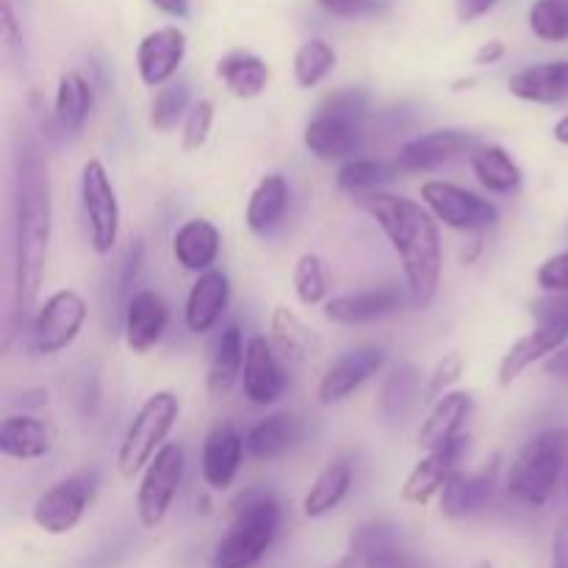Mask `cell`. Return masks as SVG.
<instances>
[{
	"instance_id": "1",
	"label": "cell",
	"mask_w": 568,
	"mask_h": 568,
	"mask_svg": "<svg viewBox=\"0 0 568 568\" xmlns=\"http://www.w3.org/2000/svg\"><path fill=\"white\" fill-rule=\"evenodd\" d=\"M11 275L14 311L28 316L37 311L53 239V181L42 144L28 131L17 133L11 155Z\"/></svg>"
},
{
	"instance_id": "2",
	"label": "cell",
	"mask_w": 568,
	"mask_h": 568,
	"mask_svg": "<svg viewBox=\"0 0 568 568\" xmlns=\"http://www.w3.org/2000/svg\"><path fill=\"white\" fill-rule=\"evenodd\" d=\"M403 264L405 292L414 308H427L442 286L444 253L438 220L414 197L392 192H375L358 200Z\"/></svg>"
},
{
	"instance_id": "3",
	"label": "cell",
	"mask_w": 568,
	"mask_h": 568,
	"mask_svg": "<svg viewBox=\"0 0 568 568\" xmlns=\"http://www.w3.org/2000/svg\"><path fill=\"white\" fill-rule=\"evenodd\" d=\"M281 503L264 488L242 494L233 505V519L225 536L216 541L211 568H253L264 560L281 532Z\"/></svg>"
},
{
	"instance_id": "4",
	"label": "cell",
	"mask_w": 568,
	"mask_h": 568,
	"mask_svg": "<svg viewBox=\"0 0 568 568\" xmlns=\"http://www.w3.org/2000/svg\"><path fill=\"white\" fill-rule=\"evenodd\" d=\"M366 111H369V94L364 89L347 87L325 94L314 116L305 122V150L325 164L355 159L364 144Z\"/></svg>"
},
{
	"instance_id": "5",
	"label": "cell",
	"mask_w": 568,
	"mask_h": 568,
	"mask_svg": "<svg viewBox=\"0 0 568 568\" xmlns=\"http://www.w3.org/2000/svg\"><path fill=\"white\" fill-rule=\"evenodd\" d=\"M568 469V427L536 433L510 460L505 491L527 508H547Z\"/></svg>"
},
{
	"instance_id": "6",
	"label": "cell",
	"mask_w": 568,
	"mask_h": 568,
	"mask_svg": "<svg viewBox=\"0 0 568 568\" xmlns=\"http://www.w3.org/2000/svg\"><path fill=\"white\" fill-rule=\"evenodd\" d=\"M530 314L536 320V327L516 344H510V349L499 361L497 383L503 388L514 386L532 364L549 361L568 342V294H547V297L536 300L530 305Z\"/></svg>"
},
{
	"instance_id": "7",
	"label": "cell",
	"mask_w": 568,
	"mask_h": 568,
	"mask_svg": "<svg viewBox=\"0 0 568 568\" xmlns=\"http://www.w3.org/2000/svg\"><path fill=\"white\" fill-rule=\"evenodd\" d=\"M178 419H181V399L170 388L153 392L139 405L116 449V469L125 480L144 471V466L170 444L166 438L175 430Z\"/></svg>"
},
{
	"instance_id": "8",
	"label": "cell",
	"mask_w": 568,
	"mask_h": 568,
	"mask_svg": "<svg viewBox=\"0 0 568 568\" xmlns=\"http://www.w3.org/2000/svg\"><path fill=\"white\" fill-rule=\"evenodd\" d=\"M87 316L89 305L83 294L75 288H59L33 311L31 327H28V349L39 358L64 353L81 336Z\"/></svg>"
},
{
	"instance_id": "9",
	"label": "cell",
	"mask_w": 568,
	"mask_h": 568,
	"mask_svg": "<svg viewBox=\"0 0 568 568\" xmlns=\"http://www.w3.org/2000/svg\"><path fill=\"white\" fill-rule=\"evenodd\" d=\"M81 209L92 250L98 255H111L120 242L122 211L114 181L100 159L83 161L81 166Z\"/></svg>"
},
{
	"instance_id": "10",
	"label": "cell",
	"mask_w": 568,
	"mask_h": 568,
	"mask_svg": "<svg viewBox=\"0 0 568 568\" xmlns=\"http://www.w3.org/2000/svg\"><path fill=\"white\" fill-rule=\"evenodd\" d=\"M183 471H186V449L178 442H170L142 471L136 488V516L144 530H155L164 525L181 491Z\"/></svg>"
},
{
	"instance_id": "11",
	"label": "cell",
	"mask_w": 568,
	"mask_h": 568,
	"mask_svg": "<svg viewBox=\"0 0 568 568\" xmlns=\"http://www.w3.org/2000/svg\"><path fill=\"white\" fill-rule=\"evenodd\" d=\"M94 491H98V471L94 469L75 471V475L53 483L33 503V525L48 532V536H67L83 521L94 499Z\"/></svg>"
},
{
	"instance_id": "12",
	"label": "cell",
	"mask_w": 568,
	"mask_h": 568,
	"mask_svg": "<svg viewBox=\"0 0 568 568\" xmlns=\"http://www.w3.org/2000/svg\"><path fill=\"white\" fill-rule=\"evenodd\" d=\"M419 197L425 209L453 231H488L499 222V209L491 200L471 192V189L458 186V183L430 178V181L422 183Z\"/></svg>"
},
{
	"instance_id": "13",
	"label": "cell",
	"mask_w": 568,
	"mask_h": 568,
	"mask_svg": "<svg viewBox=\"0 0 568 568\" xmlns=\"http://www.w3.org/2000/svg\"><path fill=\"white\" fill-rule=\"evenodd\" d=\"M471 449L469 433H464L460 438L449 442L447 447L433 449L425 453V458L408 471L403 488H399V499L405 505H416V508H425L433 497H442L444 486L453 480L458 471H464V460Z\"/></svg>"
},
{
	"instance_id": "14",
	"label": "cell",
	"mask_w": 568,
	"mask_h": 568,
	"mask_svg": "<svg viewBox=\"0 0 568 568\" xmlns=\"http://www.w3.org/2000/svg\"><path fill=\"white\" fill-rule=\"evenodd\" d=\"M386 349L377 347V344H364V347L347 349L342 358L333 361L327 366L325 375L320 377V386H316V399L325 408L333 405H342L353 397L355 392L366 386L372 377L381 375L386 369Z\"/></svg>"
},
{
	"instance_id": "15",
	"label": "cell",
	"mask_w": 568,
	"mask_h": 568,
	"mask_svg": "<svg viewBox=\"0 0 568 568\" xmlns=\"http://www.w3.org/2000/svg\"><path fill=\"white\" fill-rule=\"evenodd\" d=\"M288 388L286 366H283L281 353L270 336H255L247 338V358H244L242 372V394L250 405L255 408H270V405L281 403L283 394Z\"/></svg>"
},
{
	"instance_id": "16",
	"label": "cell",
	"mask_w": 568,
	"mask_h": 568,
	"mask_svg": "<svg viewBox=\"0 0 568 568\" xmlns=\"http://www.w3.org/2000/svg\"><path fill=\"white\" fill-rule=\"evenodd\" d=\"M477 136L460 128H436L405 142L397 153L399 172H436L449 161L469 155L477 148Z\"/></svg>"
},
{
	"instance_id": "17",
	"label": "cell",
	"mask_w": 568,
	"mask_h": 568,
	"mask_svg": "<svg viewBox=\"0 0 568 568\" xmlns=\"http://www.w3.org/2000/svg\"><path fill=\"white\" fill-rule=\"evenodd\" d=\"M410 303L408 292L399 286H377L364 288V292H349L331 297L325 303V320L342 327H358L381 322L386 316L399 314Z\"/></svg>"
},
{
	"instance_id": "18",
	"label": "cell",
	"mask_w": 568,
	"mask_h": 568,
	"mask_svg": "<svg viewBox=\"0 0 568 568\" xmlns=\"http://www.w3.org/2000/svg\"><path fill=\"white\" fill-rule=\"evenodd\" d=\"M189 39L178 26H161L144 33L136 48V70L144 87L161 89L175 81L186 59Z\"/></svg>"
},
{
	"instance_id": "19",
	"label": "cell",
	"mask_w": 568,
	"mask_h": 568,
	"mask_svg": "<svg viewBox=\"0 0 568 568\" xmlns=\"http://www.w3.org/2000/svg\"><path fill=\"white\" fill-rule=\"evenodd\" d=\"M120 327L125 347L133 355H148L150 349L159 347L170 327V305L153 288H139L122 311Z\"/></svg>"
},
{
	"instance_id": "20",
	"label": "cell",
	"mask_w": 568,
	"mask_h": 568,
	"mask_svg": "<svg viewBox=\"0 0 568 568\" xmlns=\"http://www.w3.org/2000/svg\"><path fill=\"white\" fill-rule=\"evenodd\" d=\"M244 455H247V444L236 425L220 422L211 427L203 442V453H200V475L205 486L214 491H227L242 471Z\"/></svg>"
},
{
	"instance_id": "21",
	"label": "cell",
	"mask_w": 568,
	"mask_h": 568,
	"mask_svg": "<svg viewBox=\"0 0 568 568\" xmlns=\"http://www.w3.org/2000/svg\"><path fill=\"white\" fill-rule=\"evenodd\" d=\"M227 305H231V277L220 270L197 275L183 305V325L192 336H205L220 325Z\"/></svg>"
},
{
	"instance_id": "22",
	"label": "cell",
	"mask_w": 568,
	"mask_h": 568,
	"mask_svg": "<svg viewBox=\"0 0 568 568\" xmlns=\"http://www.w3.org/2000/svg\"><path fill=\"white\" fill-rule=\"evenodd\" d=\"M497 460L477 471H458V475L444 486L442 497H438V510H442V516L458 521L486 508L494 497V488H497Z\"/></svg>"
},
{
	"instance_id": "23",
	"label": "cell",
	"mask_w": 568,
	"mask_h": 568,
	"mask_svg": "<svg viewBox=\"0 0 568 568\" xmlns=\"http://www.w3.org/2000/svg\"><path fill=\"white\" fill-rule=\"evenodd\" d=\"M220 253L222 233L205 216H192L172 236V258L178 261L181 270L194 272V275H205V272L214 270V264L220 261Z\"/></svg>"
},
{
	"instance_id": "24",
	"label": "cell",
	"mask_w": 568,
	"mask_h": 568,
	"mask_svg": "<svg viewBox=\"0 0 568 568\" xmlns=\"http://www.w3.org/2000/svg\"><path fill=\"white\" fill-rule=\"evenodd\" d=\"M475 414V397L469 392H449L442 399H436L427 414V419L419 427V449L433 453V449L447 447L449 442L464 436L466 422Z\"/></svg>"
},
{
	"instance_id": "25",
	"label": "cell",
	"mask_w": 568,
	"mask_h": 568,
	"mask_svg": "<svg viewBox=\"0 0 568 568\" xmlns=\"http://www.w3.org/2000/svg\"><path fill=\"white\" fill-rule=\"evenodd\" d=\"M55 433L44 419L31 414L6 416L0 425V455L9 460H42L53 453Z\"/></svg>"
},
{
	"instance_id": "26",
	"label": "cell",
	"mask_w": 568,
	"mask_h": 568,
	"mask_svg": "<svg viewBox=\"0 0 568 568\" xmlns=\"http://www.w3.org/2000/svg\"><path fill=\"white\" fill-rule=\"evenodd\" d=\"M508 92L521 103L558 105L568 100V61H541L508 78Z\"/></svg>"
},
{
	"instance_id": "27",
	"label": "cell",
	"mask_w": 568,
	"mask_h": 568,
	"mask_svg": "<svg viewBox=\"0 0 568 568\" xmlns=\"http://www.w3.org/2000/svg\"><path fill=\"white\" fill-rule=\"evenodd\" d=\"M422 394H427V386L422 383V369L410 361L397 364L386 377H383L381 388H377V416H381L386 425H399L405 422V416L414 410V405L419 403Z\"/></svg>"
},
{
	"instance_id": "28",
	"label": "cell",
	"mask_w": 568,
	"mask_h": 568,
	"mask_svg": "<svg viewBox=\"0 0 568 568\" xmlns=\"http://www.w3.org/2000/svg\"><path fill=\"white\" fill-rule=\"evenodd\" d=\"M303 438V425L288 410H277L266 419L255 422L247 433H244V444H247V455L253 460H281L283 455L292 453Z\"/></svg>"
},
{
	"instance_id": "29",
	"label": "cell",
	"mask_w": 568,
	"mask_h": 568,
	"mask_svg": "<svg viewBox=\"0 0 568 568\" xmlns=\"http://www.w3.org/2000/svg\"><path fill=\"white\" fill-rule=\"evenodd\" d=\"M288 197H292V189H288V181L281 172L264 175L250 192L247 209H244V225L255 236H270L286 216Z\"/></svg>"
},
{
	"instance_id": "30",
	"label": "cell",
	"mask_w": 568,
	"mask_h": 568,
	"mask_svg": "<svg viewBox=\"0 0 568 568\" xmlns=\"http://www.w3.org/2000/svg\"><path fill=\"white\" fill-rule=\"evenodd\" d=\"M469 166L477 183L491 194H514L525 183L519 161L497 142H480L469 153Z\"/></svg>"
},
{
	"instance_id": "31",
	"label": "cell",
	"mask_w": 568,
	"mask_h": 568,
	"mask_svg": "<svg viewBox=\"0 0 568 568\" xmlns=\"http://www.w3.org/2000/svg\"><path fill=\"white\" fill-rule=\"evenodd\" d=\"M349 488H353V464L344 455L327 460L303 497L305 519H325L349 497Z\"/></svg>"
},
{
	"instance_id": "32",
	"label": "cell",
	"mask_w": 568,
	"mask_h": 568,
	"mask_svg": "<svg viewBox=\"0 0 568 568\" xmlns=\"http://www.w3.org/2000/svg\"><path fill=\"white\" fill-rule=\"evenodd\" d=\"M270 342L288 364H305L322 353V338L292 308L277 305L270 316Z\"/></svg>"
},
{
	"instance_id": "33",
	"label": "cell",
	"mask_w": 568,
	"mask_h": 568,
	"mask_svg": "<svg viewBox=\"0 0 568 568\" xmlns=\"http://www.w3.org/2000/svg\"><path fill=\"white\" fill-rule=\"evenodd\" d=\"M94 109V89L89 83L87 75L70 70L61 72L59 83H55L53 94V116L55 125L61 128L70 136H78V133L87 128L89 116H92Z\"/></svg>"
},
{
	"instance_id": "34",
	"label": "cell",
	"mask_w": 568,
	"mask_h": 568,
	"mask_svg": "<svg viewBox=\"0 0 568 568\" xmlns=\"http://www.w3.org/2000/svg\"><path fill=\"white\" fill-rule=\"evenodd\" d=\"M216 78L225 83L233 98L255 100L270 87L272 70L261 55L250 53V50H231L216 61Z\"/></svg>"
},
{
	"instance_id": "35",
	"label": "cell",
	"mask_w": 568,
	"mask_h": 568,
	"mask_svg": "<svg viewBox=\"0 0 568 568\" xmlns=\"http://www.w3.org/2000/svg\"><path fill=\"white\" fill-rule=\"evenodd\" d=\"M244 358H247V342H244L242 327H222L214 355H211L209 375H205V386H209L211 397H225L233 388V383L242 381Z\"/></svg>"
},
{
	"instance_id": "36",
	"label": "cell",
	"mask_w": 568,
	"mask_h": 568,
	"mask_svg": "<svg viewBox=\"0 0 568 568\" xmlns=\"http://www.w3.org/2000/svg\"><path fill=\"white\" fill-rule=\"evenodd\" d=\"M397 164L383 159H349L338 166L336 186L349 197H366V194L383 192L388 181L397 175Z\"/></svg>"
},
{
	"instance_id": "37",
	"label": "cell",
	"mask_w": 568,
	"mask_h": 568,
	"mask_svg": "<svg viewBox=\"0 0 568 568\" xmlns=\"http://www.w3.org/2000/svg\"><path fill=\"white\" fill-rule=\"evenodd\" d=\"M336 50H333L331 42L325 39L314 37L305 39L297 50H294V61H292V72H294V83L300 89H314L336 70Z\"/></svg>"
},
{
	"instance_id": "38",
	"label": "cell",
	"mask_w": 568,
	"mask_h": 568,
	"mask_svg": "<svg viewBox=\"0 0 568 568\" xmlns=\"http://www.w3.org/2000/svg\"><path fill=\"white\" fill-rule=\"evenodd\" d=\"M292 283L294 294H297V300L305 308L327 303V294H331V272H327L325 258L316 253L300 255L292 272Z\"/></svg>"
},
{
	"instance_id": "39",
	"label": "cell",
	"mask_w": 568,
	"mask_h": 568,
	"mask_svg": "<svg viewBox=\"0 0 568 568\" xmlns=\"http://www.w3.org/2000/svg\"><path fill=\"white\" fill-rule=\"evenodd\" d=\"M189 109H192V92H189V83L172 81L166 87L155 89L153 100H150V128L159 133L172 131L178 128V122L186 120Z\"/></svg>"
},
{
	"instance_id": "40",
	"label": "cell",
	"mask_w": 568,
	"mask_h": 568,
	"mask_svg": "<svg viewBox=\"0 0 568 568\" xmlns=\"http://www.w3.org/2000/svg\"><path fill=\"white\" fill-rule=\"evenodd\" d=\"M527 22L541 42H568V0H536L530 6Z\"/></svg>"
},
{
	"instance_id": "41",
	"label": "cell",
	"mask_w": 568,
	"mask_h": 568,
	"mask_svg": "<svg viewBox=\"0 0 568 568\" xmlns=\"http://www.w3.org/2000/svg\"><path fill=\"white\" fill-rule=\"evenodd\" d=\"M214 116H216V109L211 100H197V103H192V109H189L186 120H183V128H181V148L183 153H197V150L205 148V142H209L211 136V128H214Z\"/></svg>"
},
{
	"instance_id": "42",
	"label": "cell",
	"mask_w": 568,
	"mask_h": 568,
	"mask_svg": "<svg viewBox=\"0 0 568 568\" xmlns=\"http://www.w3.org/2000/svg\"><path fill=\"white\" fill-rule=\"evenodd\" d=\"M142 261H144V244L142 239H133L128 244V250L122 253L120 261V270H116V281H114V308H116V322L122 320V311H125L128 300L133 297V283H136L139 270H142Z\"/></svg>"
},
{
	"instance_id": "43",
	"label": "cell",
	"mask_w": 568,
	"mask_h": 568,
	"mask_svg": "<svg viewBox=\"0 0 568 568\" xmlns=\"http://www.w3.org/2000/svg\"><path fill=\"white\" fill-rule=\"evenodd\" d=\"M355 564H358V568H425V564L405 547L403 536L383 544V547L372 549V552H366L364 558L355 560Z\"/></svg>"
},
{
	"instance_id": "44",
	"label": "cell",
	"mask_w": 568,
	"mask_h": 568,
	"mask_svg": "<svg viewBox=\"0 0 568 568\" xmlns=\"http://www.w3.org/2000/svg\"><path fill=\"white\" fill-rule=\"evenodd\" d=\"M464 369H466V361L458 349L444 355V358L433 366L430 375H427V397L442 399L444 394L453 392V386L460 381Z\"/></svg>"
},
{
	"instance_id": "45",
	"label": "cell",
	"mask_w": 568,
	"mask_h": 568,
	"mask_svg": "<svg viewBox=\"0 0 568 568\" xmlns=\"http://www.w3.org/2000/svg\"><path fill=\"white\" fill-rule=\"evenodd\" d=\"M322 11L342 20H364V17L386 14L392 0H316Z\"/></svg>"
},
{
	"instance_id": "46",
	"label": "cell",
	"mask_w": 568,
	"mask_h": 568,
	"mask_svg": "<svg viewBox=\"0 0 568 568\" xmlns=\"http://www.w3.org/2000/svg\"><path fill=\"white\" fill-rule=\"evenodd\" d=\"M536 283L547 294H568V250L555 253L536 270Z\"/></svg>"
},
{
	"instance_id": "47",
	"label": "cell",
	"mask_w": 568,
	"mask_h": 568,
	"mask_svg": "<svg viewBox=\"0 0 568 568\" xmlns=\"http://www.w3.org/2000/svg\"><path fill=\"white\" fill-rule=\"evenodd\" d=\"M0 31H3V48L14 53L22 42V26L17 20L14 0H0Z\"/></svg>"
},
{
	"instance_id": "48",
	"label": "cell",
	"mask_w": 568,
	"mask_h": 568,
	"mask_svg": "<svg viewBox=\"0 0 568 568\" xmlns=\"http://www.w3.org/2000/svg\"><path fill=\"white\" fill-rule=\"evenodd\" d=\"M499 3H503V0H455V14H458V20L464 22V26H469V22H477L480 17H486L488 11L497 9Z\"/></svg>"
},
{
	"instance_id": "49",
	"label": "cell",
	"mask_w": 568,
	"mask_h": 568,
	"mask_svg": "<svg viewBox=\"0 0 568 568\" xmlns=\"http://www.w3.org/2000/svg\"><path fill=\"white\" fill-rule=\"evenodd\" d=\"M549 568H568V516L558 521L552 536V566Z\"/></svg>"
},
{
	"instance_id": "50",
	"label": "cell",
	"mask_w": 568,
	"mask_h": 568,
	"mask_svg": "<svg viewBox=\"0 0 568 568\" xmlns=\"http://www.w3.org/2000/svg\"><path fill=\"white\" fill-rule=\"evenodd\" d=\"M508 48H505L503 39H491V42H483L475 53V64L477 67H494L505 59Z\"/></svg>"
},
{
	"instance_id": "51",
	"label": "cell",
	"mask_w": 568,
	"mask_h": 568,
	"mask_svg": "<svg viewBox=\"0 0 568 568\" xmlns=\"http://www.w3.org/2000/svg\"><path fill=\"white\" fill-rule=\"evenodd\" d=\"M161 14L166 17H175V20H186L192 14V3L189 0H150Z\"/></svg>"
},
{
	"instance_id": "52",
	"label": "cell",
	"mask_w": 568,
	"mask_h": 568,
	"mask_svg": "<svg viewBox=\"0 0 568 568\" xmlns=\"http://www.w3.org/2000/svg\"><path fill=\"white\" fill-rule=\"evenodd\" d=\"M547 375L560 377V381H568V347L555 353L552 358L547 361Z\"/></svg>"
},
{
	"instance_id": "53",
	"label": "cell",
	"mask_w": 568,
	"mask_h": 568,
	"mask_svg": "<svg viewBox=\"0 0 568 568\" xmlns=\"http://www.w3.org/2000/svg\"><path fill=\"white\" fill-rule=\"evenodd\" d=\"M552 136H555V142L564 144V148H568V114L560 116V120L555 122V125H552Z\"/></svg>"
},
{
	"instance_id": "54",
	"label": "cell",
	"mask_w": 568,
	"mask_h": 568,
	"mask_svg": "<svg viewBox=\"0 0 568 568\" xmlns=\"http://www.w3.org/2000/svg\"><path fill=\"white\" fill-rule=\"evenodd\" d=\"M331 568H358V564H355V560L347 555V558H342L338 564H333Z\"/></svg>"
},
{
	"instance_id": "55",
	"label": "cell",
	"mask_w": 568,
	"mask_h": 568,
	"mask_svg": "<svg viewBox=\"0 0 568 568\" xmlns=\"http://www.w3.org/2000/svg\"><path fill=\"white\" fill-rule=\"evenodd\" d=\"M471 568H497V566H494L491 560H477V564L471 566Z\"/></svg>"
},
{
	"instance_id": "56",
	"label": "cell",
	"mask_w": 568,
	"mask_h": 568,
	"mask_svg": "<svg viewBox=\"0 0 568 568\" xmlns=\"http://www.w3.org/2000/svg\"><path fill=\"white\" fill-rule=\"evenodd\" d=\"M566 499H568V483H566Z\"/></svg>"
}]
</instances>
